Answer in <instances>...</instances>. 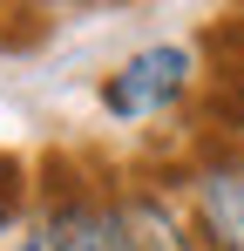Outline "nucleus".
I'll use <instances>...</instances> for the list:
<instances>
[{"instance_id":"obj_5","label":"nucleus","mask_w":244,"mask_h":251,"mask_svg":"<svg viewBox=\"0 0 244 251\" xmlns=\"http://www.w3.org/2000/svg\"><path fill=\"white\" fill-rule=\"evenodd\" d=\"M14 204H21V170H14V163H0V231L14 224Z\"/></svg>"},{"instance_id":"obj_6","label":"nucleus","mask_w":244,"mask_h":251,"mask_svg":"<svg viewBox=\"0 0 244 251\" xmlns=\"http://www.w3.org/2000/svg\"><path fill=\"white\" fill-rule=\"evenodd\" d=\"M21 251H41V238H27V245H21Z\"/></svg>"},{"instance_id":"obj_3","label":"nucleus","mask_w":244,"mask_h":251,"mask_svg":"<svg viewBox=\"0 0 244 251\" xmlns=\"http://www.w3.org/2000/svg\"><path fill=\"white\" fill-rule=\"evenodd\" d=\"M41 251H122L116 204H102L88 190H61L41 217Z\"/></svg>"},{"instance_id":"obj_1","label":"nucleus","mask_w":244,"mask_h":251,"mask_svg":"<svg viewBox=\"0 0 244 251\" xmlns=\"http://www.w3.org/2000/svg\"><path fill=\"white\" fill-rule=\"evenodd\" d=\"M190 75H197V54L176 48V41H156V48H143V54H129L116 75L102 82V109L116 123H149V116L176 109L190 95Z\"/></svg>"},{"instance_id":"obj_2","label":"nucleus","mask_w":244,"mask_h":251,"mask_svg":"<svg viewBox=\"0 0 244 251\" xmlns=\"http://www.w3.org/2000/svg\"><path fill=\"white\" fill-rule=\"evenodd\" d=\"M190 231L203 251H244V163H210L190 176Z\"/></svg>"},{"instance_id":"obj_4","label":"nucleus","mask_w":244,"mask_h":251,"mask_svg":"<svg viewBox=\"0 0 244 251\" xmlns=\"http://www.w3.org/2000/svg\"><path fill=\"white\" fill-rule=\"evenodd\" d=\"M116 238H122V251H197L190 224L156 190H122L116 197Z\"/></svg>"}]
</instances>
